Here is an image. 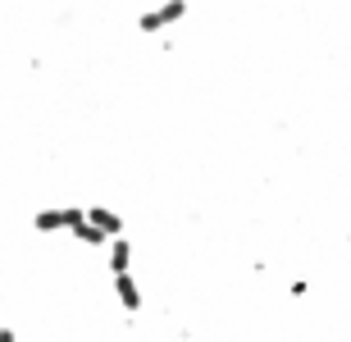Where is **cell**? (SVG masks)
Instances as JSON below:
<instances>
[{
    "label": "cell",
    "mask_w": 351,
    "mask_h": 342,
    "mask_svg": "<svg viewBox=\"0 0 351 342\" xmlns=\"http://www.w3.org/2000/svg\"><path fill=\"white\" fill-rule=\"evenodd\" d=\"M128 265H132V242L128 237H114L110 242V274H128Z\"/></svg>",
    "instance_id": "277c9868"
},
{
    "label": "cell",
    "mask_w": 351,
    "mask_h": 342,
    "mask_svg": "<svg viewBox=\"0 0 351 342\" xmlns=\"http://www.w3.org/2000/svg\"><path fill=\"white\" fill-rule=\"evenodd\" d=\"M0 342H19V333H14V324H10L5 333H0Z\"/></svg>",
    "instance_id": "52a82bcc"
},
{
    "label": "cell",
    "mask_w": 351,
    "mask_h": 342,
    "mask_svg": "<svg viewBox=\"0 0 351 342\" xmlns=\"http://www.w3.org/2000/svg\"><path fill=\"white\" fill-rule=\"evenodd\" d=\"M182 19H187V0H165V5H156V10L137 14V27H142V32H165V27L182 23Z\"/></svg>",
    "instance_id": "6da1fadb"
},
{
    "label": "cell",
    "mask_w": 351,
    "mask_h": 342,
    "mask_svg": "<svg viewBox=\"0 0 351 342\" xmlns=\"http://www.w3.org/2000/svg\"><path fill=\"white\" fill-rule=\"evenodd\" d=\"M73 237H78V242H87V247H105V242H110V237H105L101 228L91 224V219H87V224H82V228H78V233H73Z\"/></svg>",
    "instance_id": "8992f818"
},
{
    "label": "cell",
    "mask_w": 351,
    "mask_h": 342,
    "mask_svg": "<svg viewBox=\"0 0 351 342\" xmlns=\"http://www.w3.org/2000/svg\"><path fill=\"white\" fill-rule=\"evenodd\" d=\"M87 219L96 228H101L105 237H110V242H114V237H123V219H119L114 210H110V206H87Z\"/></svg>",
    "instance_id": "3957f363"
},
{
    "label": "cell",
    "mask_w": 351,
    "mask_h": 342,
    "mask_svg": "<svg viewBox=\"0 0 351 342\" xmlns=\"http://www.w3.org/2000/svg\"><path fill=\"white\" fill-rule=\"evenodd\" d=\"M114 297H119V306H123L128 315L142 310V288H137V278H132V274H114Z\"/></svg>",
    "instance_id": "7a4b0ae2"
},
{
    "label": "cell",
    "mask_w": 351,
    "mask_h": 342,
    "mask_svg": "<svg viewBox=\"0 0 351 342\" xmlns=\"http://www.w3.org/2000/svg\"><path fill=\"white\" fill-rule=\"evenodd\" d=\"M32 228L37 233H60V228H69V219H64V210H37L32 215Z\"/></svg>",
    "instance_id": "5b68a950"
}]
</instances>
